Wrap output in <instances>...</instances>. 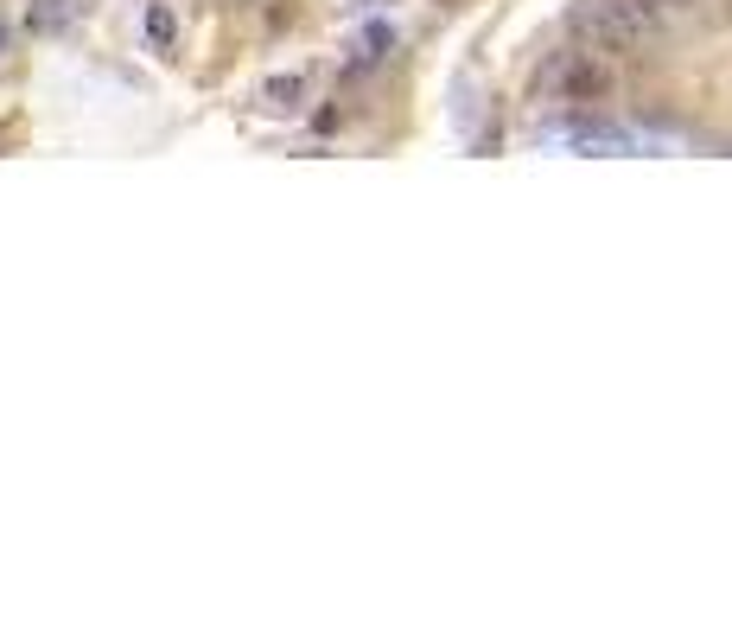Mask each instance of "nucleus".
Segmentation results:
<instances>
[{
	"mask_svg": "<svg viewBox=\"0 0 732 637\" xmlns=\"http://www.w3.org/2000/svg\"><path fill=\"white\" fill-rule=\"evenodd\" d=\"M662 13L650 7V0H573V13H567V26H573V39L592 45V51H637L643 39L656 32Z\"/></svg>",
	"mask_w": 732,
	"mask_h": 637,
	"instance_id": "obj_1",
	"label": "nucleus"
},
{
	"mask_svg": "<svg viewBox=\"0 0 732 637\" xmlns=\"http://www.w3.org/2000/svg\"><path fill=\"white\" fill-rule=\"evenodd\" d=\"M535 90L561 96V102H573V109H592V102H605V90H612V64H605V51H592V45L548 51V64L535 71Z\"/></svg>",
	"mask_w": 732,
	"mask_h": 637,
	"instance_id": "obj_2",
	"label": "nucleus"
},
{
	"mask_svg": "<svg viewBox=\"0 0 732 637\" xmlns=\"http://www.w3.org/2000/svg\"><path fill=\"white\" fill-rule=\"evenodd\" d=\"M300 96H306V77H268L261 83V102H268V109H293Z\"/></svg>",
	"mask_w": 732,
	"mask_h": 637,
	"instance_id": "obj_3",
	"label": "nucleus"
},
{
	"mask_svg": "<svg viewBox=\"0 0 732 637\" xmlns=\"http://www.w3.org/2000/svg\"><path fill=\"white\" fill-rule=\"evenodd\" d=\"M147 39H153V51H172V39H179L172 7H147Z\"/></svg>",
	"mask_w": 732,
	"mask_h": 637,
	"instance_id": "obj_4",
	"label": "nucleus"
},
{
	"mask_svg": "<svg viewBox=\"0 0 732 637\" xmlns=\"http://www.w3.org/2000/svg\"><path fill=\"white\" fill-rule=\"evenodd\" d=\"M382 45H395V32H389V26H370V32H363V39H357V64L382 58Z\"/></svg>",
	"mask_w": 732,
	"mask_h": 637,
	"instance_id": "obj_5",
	"label": "nucleus"
},
{
	"mask_svg": "<svg viewBox=\"0 0 732 637\" xmlns=\"http://www.w3.org/2000/svg\"><path fill=\"white\" fill-rule=\"evenodd\" d=\"M650 7H656V13H675V7H688V0H650Z\"/></svg>",
	"mask_w": 732,
	"mask_h": 637,
	"instance_id": "obj_6",
	"label": "nucleus"
}]
</instances>
